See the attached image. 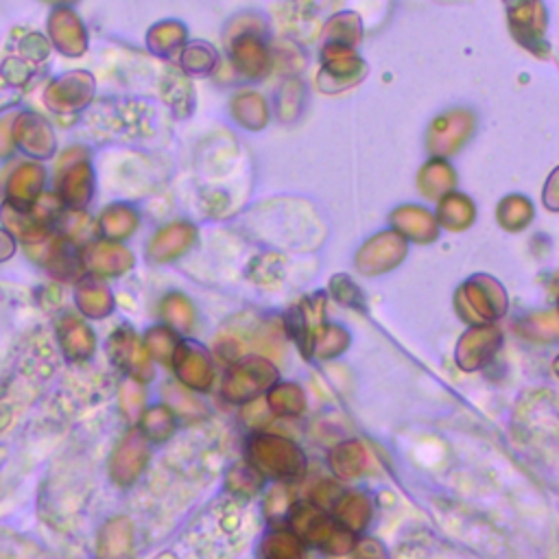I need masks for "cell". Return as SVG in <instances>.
<instances>
[{"label": "cell", "mask_w": 559, "mask_h": 559, "mask_svg": "<svg viewBox=\"0 0 559 559\" xmlns=\"http://www.w3.org/2000/svg\"><path fill=\"white\" fill-rule=\"evenodd\" d=\"M49 350L51 348L47 344L45 348L27 350L21 365H16L10 372V378L0 385V433L16 422L25 405H29L38 394L40 383L49 378L53 370L47 361Z\"/></svg>", "instance_id": "1"}, {"label": "cell", "mask_w": 559, "mask_h": 559, "mask_svg": "<svg viewBox=\"0 0 559 559\" xmlns=\"http://www.w3.org/2000/svg\"><path fill=\"white\" fill-rule=\"evenodd\" d=\"M289 522L300 542H309L331 555H346L355 548L352 533L344 529L339 522L331 520L318 505H294Z\"/></svg>", "instance_id": "2"}, {"label": "cell", "mask_w": 559, "mask_h": 559, "mask_svg": "<svg viewBox=\"0 0 559 559\" xmlns=\"http://www.w3.org/2000/svg\"><path fill=\"white\" fill-rule=\"evenodd\" d=\"M251 465L262 474L275 479H300L307 470V457L302 448L280 435L260 433L253 435L247 444Z\"/></svg>", "instance_id": "3"}, {"label": "cell", "mask_w": 559, "mask_h": 559, "mask_svg": "<svg viewBox=\"0 0 559 559\" xmlns=\"http://www.w3.org/2000/svg\"><path fill=\"white\" fill-rule=\"evenodd\" d=\"M459 315L476 326H485L507 311V294L494 277L476 275L457 291L455 298Z\"/></svg>", "instance_id": "4"}, {"label": "cell", "mask_w": 559, "mask_h": 559, "mask_svg": "<svg viewBox=\"0 0 559 559\" xmlns=\"http://www.w3.org/2000/svg\"><path fill=\"white\" fill-rule=\"evenodd\" d=\"M277 383V370L264 357H247L229 368L223 381V396L234 405H245L258 398L264 389Z\"/></svg>", "instance_id": "5"}, {"label": "cell", "mask_w": 559, "mask_h": 559, "mask_svg": "<svg viewBox=\"0 0 559 559\" xmlns=\"http://www.w3.org/2000/svg\"><path fill=\"white\" fill-rule=\"evenodd\" d=\"M95 175L86 160V151L75 147L64 153L58 169V190L55 197L69 210H84L92 199Z\"/></svg>", "instance_id": "6"}, {"label": "cell", "mask_w": 559, "mask_h": 559, "mask_svg": "<svg viewBox=\"0 0 559 559\" xmlns=\"http://www.w3.org/2000/svg\"><path fill=\"white\" fill-rule=\"evenodd\" d=\"M47 188V169L36 160H16L5 177L0 195H3V203L21 210L34 208Z\"/></svg>", "instance_id": "7"}, {"label": "cell", "mask_w": 559, "mask_h": 559, "mask_svg": "<svg viewBox=\"0 0 559 559\" xmlns=\"http://www.w3.org/2000/svg\"><path fill=\"white\" fill-rule=\"evenodd\" d=\"M14 149L23 151L29 160L42 162L55 153V134L51 123L38 112L14 114L12 121Z\"/></svg>", "instance_id": "8"}, {"label": "cell", "mask_w": 559, "mask_h": 559, "mask_svg": "<svg viewBox=\"0 0 559 559\" xmlns=\"http://www.w3.org/2000/svg\"><path fill=\"white\" fill-rule=\"evenodd\" d=\"M324 71L318 77V86L324 92H341L365 77V62L359 60L352 49L328 45L324 51Z\"/></svg>", "instance_id": "9"}, {"label": "cell", "mask_w": 559, "mask_h": 559, "mask_svg": "<svg viewBox=\"0 0 559 559\" xmlns=\"http://www.w3.org/2000/svg\"><path fill=\"white\" fill-rule=\"evenodd\" d=\"M95 95V79L84 71H73L49 84L45 92L47 105L58 114H71L84 110Z\"/></svg>", "instance_id": "10"}, {"label": "cell", "mask_w": 559, "mask_h": 559, "mask_svg": "<svg viewBox=\"0 0 559 559\" xmlns=\"http://www.w3.org/2000/svg\"><path fill=\"white\" fill-rule=\"evenodd\" d=\"M407 256V243L398 232H383L370 238L357 253V266L363 275H381L392 271Z\"/></svg>", "instance_id": "11"}, {"label": "cell", "mask_w": 559, "mask_h": 559, "mask_svg": "<svg viewBox=\"0 0 559 559\" xmlns=\"http://www.w3.org/2000/svg\"><path fill=\"white\" fill-rule=\"evenodd\" d=\"M474 132V116L465 110L448 112L433 121L428 132V149L437 158H448L461 149V145Z\"/></svg>", "instance_id": "12"}, {"label": "cell", "mask_w": 559, "mask_h": 559, "mask_svg": "<svg viewBox=\"0 0 559 559\" xmlns=\"http://www.w3.org/2000/svg\"><path fill=\"white\" fill-rule=\"evenodd\" d=\"M110 355L119 368L134 376V381L147 383L153 378L151 357L134 331L119 328L110 339Z\"/></svg>", "instance_id": "13"}, {"label": "cell", "mask_w": 559, "mask_h": 559, "mask_svg": "<svg viewBox=\"0 0 559 559\" xmlns=\"http://www.w3.org/2000/svg\"><path fill=\"white\" fill-rule=\"evenodd\" d=\"M47 40L66 58H82L88 51V32L82 18L69 8H58L49 16Z\"/></svg>", "instance_id": "14"}, {"label": "cell", "mask_w": 559, "mask_h": 559, "mask_svg": "<svg viewBox=\"0 0 559 559\" xmlns=\"http://www.w3.org/2000/svg\"><path fill=\"white\" fill-rule=\"evenodd\" d=\"M147 461H149L147 437L140 431H129L112 455L110 474L119 485L127 487L142 474Z\"/></svg>", "instance_id": "15"}, {"label": "cell", "mask_w": 559, "mask_h": 559, "mask_svg": "<svg viewBox=\"0 0 559 559\" xmlns=\"http://www.w3.org/2000/svg\"><path fill=\"white\" fill-rule=\"evenodd\" d=\"M500 341H502V335L498 328H492V326L470 328L457 346V365L465 372L485 368L498 352Z\"/></svg>", "instance_id": "16"}, {"label": "cell", "mask_w": 559, "mask_h": 559, "mask_svg": "<svg viewBox=\"0 0 559 559\" xmlns=\"http://www.w3.org/2000/svg\"><path fill=\"white\" fill-rule=\"evenodd\" d=\"M511 29L515 38L533 51H539L537 45L544 40L546 14L542 0H505Z\"/></svg>", "instance_id": "17"}, {"label": "cell", "mask_w": 559, "mask_h": 559, "mask_svg": "<svg viewBox=\"0 0 559 559\" xmlns=\"http://www.w3.org/2000/svg\"><path fill=\"white\" fill-rule=\"evenodd\" d=\"M82 262H84V269L92 273V277L101 280V277L121 275L127 269H132L134 253L121 243L99 240V243H90L82 251Z\"/></svg>", "instance_id": "18"}, {"label": "cell", "mask_w": 559, "mask_h": 559, "mask_svg": "<svg viewBox=\"0 0 559 559\" xmlns=\"http://www.w3.org/2000/svg\"><path fill=\"white\" fill-rule=\"evenodd\" d=\"M179 383L188 389L206 392L212 385V363L206 350L197 344H177L171 359Z\"/></svg>", "instance_id": "19"}, {"label": "cell", "mask_w": 559, "mask_h": 559, "mask_svg": "<svg viewBox=\"0 0 559 559\" xmlns=\"http://www.w3.org/2000/svg\"><path fill=\"white\" fill-rule=\"evenodd\" d=\"M322 324H324V298L322 296H311L289 311L287 331L294 335L302 355L311 357L313 335Z\"/></svg>", "instance_id": "20"}, {"label": "cell", "mask_w": 559, "mask_h": 559, "mask_svg": "<svg viewBox=\"0 0 559 559\" xmlns=\"http://www.w3.org/2000/svg\"><path fill=\"white\" fill-rule=\"evenodd\" d=\"M197 238V229L188 223H173L166 225L164 229H160L149 245V258L153 262H171L175 258H179L184 251L190 249V245Z\"/></svg>", "instance_id": "21"}, {"label": "cell", "mask_w": 559, "mask_h": 559, "mask_svg": "<svg viewBox=\"0 0 559 559\" xmlns=\"http://www.w3.org/2000/svg\"><path fill=\"white\" fill-rule=\"evenodd\" d=\"M58 337L64 355L71 361H86L92 357L97 339L88 324L75 315H64L58 324Z\"/></svg>", "instance_id": "22"}, {"label": "cell", "mask_w": 559, "mask_h": 559, "mask_svg": "<svg viewBox=\"0 0 559 559\" xmlns=\"http://www.w3.org/2000/svg\"><path fill=\"white\" fill-rule=\"evenodd\" d=\"M232 60H234L236 69L247 77H262L271 66V58H269L264 45L260 42L258 36H253L249 32L238 34L232 40Z\"/></svg>", "instance_id": "23"}, {"label": "cell", "mask_w": 559, "mask_h": 559, "mask_svg": "<svg viewBox=\"0 0 559 559\" xmlns=\"http://www.w3.org/2000/svg\"><path fill=\"white\" fill-rule=\"evenodd\" d=\"M392 223L396 225L398 234H405L411 240L431 243L437 238V219L424 208H415V206L398 208L392 216Z\"/></svg>", "instance_id": "24"}, {"label": "cell", "mask_w": 559, "mask_h": 559, "mask_svg": "<svg viewBox=\"0 0 559 559\" xmlns=\"http://www.w3.org/2000/svg\"><path fill=\"white\" fill-rule=\"evenodd\" d=\"M134 546V526L127 518L110 520L99 535V559H127Z\"/></svg>", "instance_id": "25"}, {"label": "cell", "mask_w": 559, "mask_h": 559, "mask_svg": "<svg viewBox=\"0 0 559 559\" xmlns=\"http://www.w3.org/2000/svg\"><path fill=\"white\" fill-rule=\"evenodd\" d=\"M77 307L86 318L101 320L114 309V298L99 277H82L77 287Z\"/></svg>", "instance_id": "26"}, {"label": "cell", "mask_w": 559, "mask_h": 559, "mask_svg": "<svg viewBox=\"0 0 559 559\" xmlns=\"http://www.w3.org/2000/svg\"><path fill=\"white\" fill-rule=\"evenodd\" d=\"M335 515L344 529H348L350 533H359L368 526L372 518V502L361 492L339 494V498L335 500Z\"/></svg>", "instance_id": "27"}, {"label": "cell", "mask_w": 559, "mask_h": 559, "mask_svg": "<svg viewBox=\"0 0 559 559\" xmlns=\"http://www.w3.org/2000/svg\"><path fill=\"white\" fill-rule=\"evenodd\" d=\"M266 407L273 415L298 418L307 409V396H305L302 387H298L294 383H280V385L269 387Z\"/></svg>", "instance_id": "28"}, {"label": "cell", "mask_w": 559, "mask_h": 559, "mask_svg": "<svg viewBox=\"0 0 559 559\" xmlns=\"http://www.w3.org/2000/svg\"><path fill=\"white\" fill-rule=\"evenodd\" d=\"M455 184H457L455 171L442 158H435L428 164H424V169L420 171V177H418V186L424 192V197H428V199L448 195L455 188Z\"/></svg>", "instance_id": "29"}, {"label": "cell", "mask_w": 559, "mask_h": 559, "mask_svg": "<svg viewBox=\"0 0 559 559\" xmlns=\"http://www.w3.org/2000/svg\"><path fill=\"white\" fill-rule=\"evenodd\" d=\"M476 212H474V203L459 192H448L442 197L439 201V210H437V221L448 227V229H465L470 227V223L474 221Z\"/></svg>", "instance_id": "30"}, {"label": "cell", "mask_w": 559, "mask_h": 559, "mask_svg": "<svg viewBox=\"0 0 559 559\" xmlns=\"http://www.w3.org/2000/svg\"><path fill=\"white\" fill-rule=\"evenodd\" d=\"M368 465V452L361 442H344L331 452V468L339 479H357Z\"/></svg>", "instance_id": "31"}, {"label": "cell", "mask_w": 559, "mask_h": 559, "mask_svg": "<svg viewBox=\"0 0 559 559\" xmlns=\"http://www.w3.org/2000/svg\"><path fill=\"white\" fill-rule=\"evenodd\" d=\"M101 232L110 240H123L136 232L138 214L127 206H112L101 214Z\"/></svg>", "instance_id": "32"}, {"label": "cell", "mask_w": 559, "mask_h": 559, "mask_svg": "<svg viewBox=\"0 0 559 559\" xmlns=\"http://www.w3.org/2000/svg\"><path fill=\"white\" fill-rule=\"evenodd\" d=\"M234 119L249 129H260L266 125V103L256 92H243L232 101Z\"/></svg>", "instance_id": "33"}, {"label": "cell", "mask_w": 559, "mask_h": 559, "mask_svg": "<svg viewBox=\"0 0 559 559\" xmlns=\"http://www.w3.org/2000/svg\"><path fill=\"white\" fill-rule=\"evenodd\" d=\"M350 346V335L341 326H326L322 324L311 344V355L318 359H333L341 355Z\"/></svg>", "instance_id": "34"}, {"label": "cell", "mask_w": 559, "mask_h": 559, "mask_svg": "<svg viewBox=\"0 0 559 559\" xmlns=\"http://www.w3.org/2000/svg\"><path fill=\"white\" fill-rule=\"evenodd\" d=\"M140 433L153 442H166L175 433V413L169 405L151 407L142 418Z\"/></svg>", "instance_id": "35"}, {"label": "cell", "mask_w": 559, "mask_h": 559, "mask_svg": "<svg viewBox=\"0 0 559 559\" xmlns=\"http://www.w3.org/2000/svg\"><path fill=\"white\" fill-rule=\"evenodd\" d=\"M262 559H305L302 544L287 531H275L264 537L260 546Z\"/></svg>", "instance_id": "36"}, {"label": "cell", "mask_w": 559, "mask_h": 559, "mask_svg": "<svg viewBox=\"0 0 559 559\" xmlns=\"http://www.w3.org/2000/svg\"><path fill=\"white\" fill-rule=\"evenodd\" d=\"M160 313L171 331L177 333H190L195 324V309L184 296H166L160 305Z\"/></svg>", "instance_id": "37"}, {"label": "cell", "mask_w": 559, "mask_h": 559, "mask_svg": "<svg viewBox=\"0 0 559 559\" xmlns=\"http://www.w3.org/2000/svg\"><path fill=\"white\" fill-rule=\"evenodd\" d=\"M225 485L232 494L251 498L262 489V474L251 463H236L225 479Z\"/></svg>", "instance_id": "38"}, {"label": "cell", "mask_w": 559, "mask_h": 559, "mask_svg": "<svg viewBox=\"0 0 559 559\" xmlns=\"http://www.w3.org/2000/svg\"><path fill=\"white\" fill-rule=\"evenodd\" d=\"M531 219H533V208L524 197L511 195V197L502 199V203L498 208V221L505 229L518 232L524 225H529Z\"/></svg>", "instance_id": "39"}, {"label": "cell", "mask_w": 559, "mask_h": 559, "mask_svg": "<svg viewBox=\"0 0 559 559\" xmlns=\"http://www.w3.org/2000/svg\"><path fill=\"white\" fill-rule=\"evenodd\" d=\"M184 40H186V29L179 23L158 25L149 34V47L158 55H171L173 51H177L182 47Z\"/></svg>", "instance_id": "40"}, {"label": "cell", "mask_w": 559, "mask_h": 559, "mask_svg": "<svg viewBox=\"0 0 559 559\" xmlns=\"http://www.w3.org/2000/svg\"><path fill=\"white\" fill-rule=\"evenodd\" d=\"M326 36L331 40V45H339V47H348L352 49L359 38H361V23L355 14H344L337 16L328 23L326 27Z\"/></svg>", "instance_id": "41"}, {"label": "cell", "mask_w": 559, "mask_h": 559, "mask_svg": "<svg viewBox=\"0 0 559 559\" xmlns=\"http://www.w3.org/2000/svg\"><path fill=\"white\" fill-rule=\"evenodd\" d=\"M182 69L186 73H192V75H208L214 71L216 66V53L212 47L203 45V42H195L192 47L184 49L182 53V60H179Z\"/></svg>", "instance_id": "42"}, {"label": "cell", "mask_w": 559, "mask_h": 559, "mask_svg": "<svg viewBox=\"0 0 559 559\" xmlns=\"http://www.w3.org/2000/svg\"><path fill=\"white\" fill-rule=\"evenodd\" d=\"M145 348L151 359H158L160 363H171L173 352L177 348V337L171 328H151L145 335Z\"/></svg>", "instance_id": "43"}, {"label": "cell", "mask_w": 559, "mask_h": 559, "mask_svg": "<svg viewBox=\"0 0 559 559\" xmlns=\"http://www.w3.org/2000/svg\"><path fill=\"white\" fill-rule=\"evenodd\" d=\"M522 335L535 339V341H552L559 335V322L557 313H535L524 322Z\"/></svg>", "instance_id": "44"}, {"label": "cell", "mask_w": 559, "mask_h": 559, "mask_svg": "<svg viewBox=\"0 0 559 559\" xmlns=\"http://www.w3.org/2000/svg\"><path fill=\"white\" fill-rule=\"evenodd\" d=\"M121 400V411L129 422H138L142 418V409H145V389L142 383L138 381H127L121 387L119 394Z\"/></svg>", "instance_id": "45"}, {"label": "cell", "mask_w": 559, "mask_h": 559, "mask_svg": "<svg viewBox=\"0 0 559 559\" xmlns=\"http://www.w3.org/2000/svg\"><path fill=\"white\" fill-rule=\"evenodd\" d=\"M331 291H333L335 300H337V302H341L344 307H350V309H363V296H361L359 287L352 283V280H348L346 275H337V277H333Z\"/></svg>", "instance_id": "46"}, {"label": "cell", "mask_w": 559, "mask_h": 559, "mask_svg": "<svg viewBox=\"0 0 559 559\" xmlns=\"http://www.w3.org/2000/svg\"><path fill=\"white\" fill-rule=\"evenodd\" d=\"M300 99H302V86L298 82H289L283 92L277 95V114L285 121H294L300 112Z\"/></svg>", "instance_id": "47"}, {"label": "cell", "mask_w": 559, "mask_h": 559, "mask_svg": "<svg viewBox=\"0 0 559 559\" xmlns=\"http://www.w3.org/2000/svg\"><path fill=\"white\" fill-rule=\"evenodd\" d=\"M164 97H166V101H169L173 108L184 105V108L188 110V103H190V88H188L186 79H182L179 75L171 77V79L164 84Z\"/></svg>", "instance_id": "48"}, {"label": "cell", "mask_w": 559, "mask_h": 559, "mask_svg": "<svg viewBox=\"0 0 559 559\" xmlns=\"http://www.w3.org/2000/svg\"><path fill=\"white\" fill-rule=\"evenodd\" d=\"M166 396H173V398L182 400V402H173V409L179 411V413H201V415L206 413L203 407H201L197 400H192L186 392H182V389H177V387H169V389H166Z\"/></svg>", "instance_id": "49"}, {"label": "cell", "mask_w": 559, "mask_h": 559, "mask_svg": "<svg viewBox=\"0 0 559 559\" xmlns=\"http://www.w3.org/2000/svg\"><path fill=\"white\" fill-rule=\"evenodd\" d=\"M355 559H387V550L378 539H361L355 546Z\"/></svg>", "instance_id": "50"}, {"label": "cell", "mask_w": 559, "mask_h": 559, "mask_svg": "<svg viewBox=\"0 0 559 559\" xmlns=\"http://www.w3.org/2000/svg\"><path fill=\"white\" fill-rule=\"evenodd\" d=\"M12 121L14 116H8L0 121V162L12 160L14 156V140H12Z\"/></svg>", "instance_id": "51"}, {"label": "cell", "mask_w": 559, "mask_h": 559, "mask_svg": "<svg viewBox=\"0 0 559 559\" xmlns=\"http://www.w3.org/2000/svg\"><path fill=\"white\" fill-rule=\"evenodd\" d=\"M339 487L335 483H322L320 487H315L313 492V498H315V505L318 507H333L335 500L339 498Z\"/></svg>", "instance_id": "52"}, {"label": "cell", "mask_w": 559, "mask_h": 559, "mask_svg": "<svg viewBox=\"0 0 559 559\" xmlns=\"http://www.w3.org/2000/svg\"><path fill=\"white\" fill-rule=\"evenodd\" d=\"M264 418H266V409L262 407V400L249 402L243 411V420H247V424H260L264 422Z\"/></svg>", "instance_id": "53"}, {"label": "cell", "mask_w": 559, "mask_h": 559, "mask_svg": "<svg viewBox=\"0 0 559 559\" xmlns=\"http://www.w3.org/2000/svg\"><path fill=\"white\" fill-rule=\"evenodd\" d=\"M14 251H16V238L5 227H0V262L10 260Z\"/></svg>", "instance_id": "54"}, {"label": "cell", "mask_w": 559, "mask_h": 559, "mask_svg": "<svg viewBox=\"0 0 559 559\" xmlns=\"http://www.w3.org/2000/svg\"><path fill=\"white\" fill-rule=\"evenodd\" d=\"M42 3H51V5H60V8H66V5H73V3H77V0H42Z\"/></svg>", "instance_id": "55"}, {"label": "cell", "mask_w": 559, "mask_h": 559, "mask_svg": "<svg viewBox=\"0 0 559 559\" xmlns=\"http://www.w3.org/2000/svg\"><path fill=\"white\" fill-rule=\"evenodd\" d=\"M0 201H3V195H0Z\"/></svg>", "instance_id": "56"}]
</instances>
